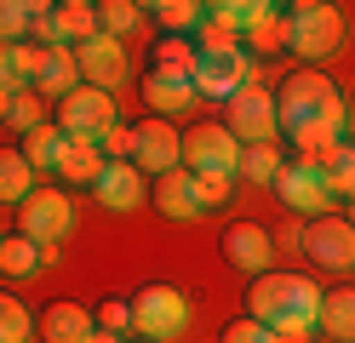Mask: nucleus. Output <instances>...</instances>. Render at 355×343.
Instances as JSON below:
<instances>
[{
	"label": "nucleus",
	"instance_id": "obj_1",
	"mask_svg": "<svg viewBox=\"0 0 355 343\" xmlns=\"http://www.w3.org/2000/svg\"><path fill=\"white\" fill-rule=\"evenodd\" d=\"M247 320H258V326L270 332H286V326H304L315 332L321 320V286L304 281V274H258L252 292H247Z\"/></svg>",
	"mask_w": 355,
	"mask_h": 343
},
{
	"label": "nucleus",
	"instance_id": "obj_2",
	"mask_svg": "<svg viewBox=\"0 0 355 343\" xmlns=\"http://www.w3.org/2000/svg\"><path fill=\"white\" fill-rule=\"evenodd\" d=\"M275 109H281V132H293V126H332V132H344V121H349L344 91L332 86L321 69H309V63L281 80Z\"/></svg>",
	"mask_w": 355,
	"mask_h": 343
},
{
	"label": "nucleus",
	"instance_id": "obj_3",
	"mask_svg": "<svg viewBox=\"0 0 355 343\" xmlns=\"http://www.w3.org/2000/svg\"><path fill=\"white\" fill-rule=\"evenodd\" d=\"M286 46L298 58H309V69H321L327 58H338L344 46V12L327 6V0H298L286 6Z\"/></svg>",
	"mask_w": 355,
	"mask_h": 343
},
{
	"label": "nucleus",
	"instance_id": "obj_4",
	"mask_svg": "<svg viewBox=\"0 0 355 343\" xmlns=\"http://www.w3.org/2000/svg\"><path fill=\"white\" fill-rule=\"evenodd\" d=\"M189 297L178 286H144L132 297V332H144V343H172L189 332Z\"/></svg>",
	"mask_w": 355,
	"mask_h": 343
},
{
	"label": "nucleus",
	"instance_id": "obj_5",
	"mask_svg": "<svg viewBox=\"0 0 355 343\" xmlns=\"http://www.w3.org/2000/svg\"><path fill=\"white\" fill-rule=\"evenodd\" d=\"M184 172L195 177H241V143H235V132L224 121H201V126H189L184 132Z\"/></svg>",
	"mask_w": 355,
	"mask_h": 343
},
{
	"label": "nucleus",
	"instance_id": "obj_6",
	"mask_svg": "<svg viewBox=\"0 0 355 343\" xmlns=\"http://www.w3.org/2000/svg\"><path fill=\"white\" fill-rule=\"evenodd\" d=\"M224 126L235 132V143L247 149V143H275L281 137V109H275V98H270V86H241L235 98L224 103Z\"/></svg>",
	"mask_w": 355,
	"mask_h": 343
},
{
	"label": "nucleus",
	"instance_id": "obj_7",
	"mask_svg": "<svg viewBox=\"0 0 355 343\" xmlns=\"http://www.w3.org/2000/svg\"><path fill=\"white\" fill-rule=\"evenodd\" d=\"M258 80V63L247 46H230V52H201L195 63V91H201V103H230L241 86Z\"/></svg>",
	"mask_w": 355,
	"mask_h": 343
},
{
	"label": "nucleus",
	"instance_id": "obj_8",
	"mask_svg": "<svg viewBox=\"0 0 355 343\" xmlns=\"http://www.w3.org/2000/svg\"><path fill=\"white\" fill-rule=\"evenodd\" d=\"M109 126H121V114H115V91H98V86H75L69 98L58 103V132L63 137H98L109 132Z\"/></svg>",
	"mask_w": 355,
	"mask_h": 343
},
{
	"label": "nucleus",
	"instance_id": "obj_9",
	"mask_svg": "<svg viewBox=\"0 0 355 343\" xmlns=\"http://www.w3.org/2000/svg\"><path fill=\"white\" fill-rule=\"evenodd\" d=\"M304 258L315 263V269H327V274H349L355 269V229H349V218H315V223H304Z\"/></svg>",
	"mask_w": 355,
	"mask_h": 343
},
{
	"label": "nucleus",
	"instance_id": "obj_10",
	"mask_svg": "<svg viewBox=\"0 0 355 343\" xmlns=\"http://www.w3.org/2000/svg\"><path fill=\"white\" fill-rule=\"evenodd\" d=\"M132 166H138L144 177H166L184 166V137H178L172 121H138L132 126Z\"/></svg>",
	"mask_w": 355,
	"mask_h": 343
},
{
	"label": "nucleus",
	"instance_id": "obj_11",
	"mask_svg": "<svg viewBox=\"0 0 355 343\" xmlns=\"http://www.w3.org/2000/svg\"><path fill=\"white\" fill-rule=\"evenodd\" d=\"M17 218H24V235L35 246H63L75 229V200L63 189H35L24 206H17Z\"/></svg>",
	"mask_w": 355,
	"mask_h": 343
},
{
	"label": "nucleus",
	"instance_id": "obj_12",
	"mask_svg": "<svg viewBox=\"0 0 355 343\" xmlns=\"http://www.w3.org/2000/svg\"><path fill=\"white\" fill-rule=\"evenodd\" d=\"M275 195H281V206L293 218H327V206H332V189H327V177H321V166H309V160H286L281 166V177H275Z\"/></svg>",
	"mask_w": 355,
	"mask_h": 343
},
{
	"label": "nucleus",
	"instance_id": "obj_13",
	"mask_svg": "<svg viewBox=\"0 0 355 343\" xmlns=\"http://www.w3.org/2000/svg\"><path fill=\"white\" fill-rule=\"evenodd\" d=\"M218 246H224V263H235L241 274H252V281H258V274H270V258H275V235H270L263 223H230Z\"/></svg>",
	"mask_w": 355,
	"mask_h": 343
},
{
	"label": "nucleus",
	"instance_id": "obj_14",
	"mask_svg": "<svg viewBox=\"0 0 355 343\" xmlns=\"http://www.w3.org/2000/svg\"><path fill=\"white\" fill-rule=\"evenodd\" d=\"M75 63H80V80H86V86H98V91H115V86L132 75L126 46H121V40H109V35H92L86 46H75Z\"/></svg>",
	"mask_w": 355,
	"mask_h": 343
},
{
	"label": "nucleus",
	"instance_id": "obj_15",
	"mask_svg": "<svg viewBox=\"0 0 355 343\" xmlns=\"http://www.w3.org/2000/svg\"><path fill=\"white\" fill-rule=\"evenodd\" d=\"M92 195H98L103 212H138V206L149 200V177L132 166V160H109V166L98 172V183H92Z\"/></svg>",
	"mask_w": 355,
	"mask_h": 343
},
{
	"label": "nucleus",
	"instance_id": "obj_16",
	"mask_svg": "<svg viewBox=\"0 0 355 343\" xmlns=\"http://www.w3.org/2000/svg\"><path fill=\"white\" fill-rule=\"evenodd\" d=\"M144 103L155 109V121H178V114H189L201 103V91H195L189 75H166V69H149L144 75Z\"/></svg>",
	"mask_w": 355,
	"mask_h": 343
},
{
	"label": "nucleus",
	"instance_id": "obj_17",
	"mask_svg": "<svg viewBox=\"0 0 355 343\" xmlns=\"http://www.w3.org/2000/svg\"><path fill=\"white\" fill-rule=\"evenodd\" d=\"M149 200H155V212L161 218H172V223H189V218H201V189H195V172H166V177H155V189H149Z\"/></svg>",
	"mask_w": 355,
	"mask_h": 343
},
{
	"label": "nucleus",
	"instance_id": "obj_18",
	"mask_svg": "<svg viewBox=\"0 0 355 343\" xmlns=\"http://www.w3.org/2000/svg\"><path fill=\"white\" fill-rule=\"evenodd\" d=\"M80 86V63H75V46H40V63H35V91L40 98H69Z\"/></svg>",
	"mask_w": 355,
	"mask_h": 343
},
{
	"label": "nucleus",
	"instance_id": "obj_19",
	"mask_svg": "<svg viewBox=\"0 0 355 343\" xmlns=\"http://www.w3.org/2000/svg\"><path fill=\"white\" fill-rule=\"evenodd\" d=\"M92 332H98V315L86 304H52L40 315V337L46 343H86Z\"/></svg>",
	"mask_w": 355,
	"mask_h": 343
},
{
	"label": "nucleus",
	"instance_id": "obj_20",
	"mask_svg": "<svg viewBox=\"0 0 355 343\" xmlns=\"http://www.w3.org/2000/svg\"><path fill=\"white\" fill-rule=\"evenodd\" d=\"M35 63H40V46H0V98L29 91L35 86Z\"/></svg>",
	"mask_w": 355,
	"mask_h": 343
},
{
	"label": "nucleus",
	"instance_id": "obj_21",
	"mask_svg": "<svg viewBox=\"0 0 355 343\" xmlns=\"http://www.w3.org/2000/svg\"><path fill=\"white\" fill-rule=\"evenodd\" d=\"M321 332L338 343H355V286L321 292Z\"/></svg>",
	"mask_w": 355,
	"mask_h": 343
},
{
	"label": "nucleus",
	"instance_id": "obj_22",
	"mask_svg": "<svg viewBox=\"0 0 355 343\" xmlns=\"http://www.w3.org/2000/svg\"><path fill=\"white\" fill-rule=\"evenodd\" d=\"M17 149H24V160H29V166H35V177H40V172H58V166H63V149H69V137H63V132L46 121L40 132H29Z\"/></svg>",
	"mask_w": 355,
	"mask_h": 343
},
{
	"label": "nucleus",
	"instance_id": "obj_23",
	"mask_svg": "<svg viewBox=\"0 0 355 343\" xmlns=\"http://www.w3.org/2000/svg\"><path fill=\"white\" fill-rule=\"evenodd\" d=\"M35 195V166L24 160V149H0V200L24 206Z\"/></svg>",
	"mask_w": 355,
	"mask_h": 343
},
{
	"label": "nucleus",
	"instance_id": "obj_24",
	"mask_svg": "<svg viewBox=\"0 0 355 343\" xmlns=\"http://www.w3.org/2000/svg\"><path fill=\"white\" fill-rule=\"evenodd\" d=\"M103 166H109V160H103V149L92 143V137H69L58 177H69V183H98V172H103Z\"/></svg>",
	"mask_w": 355,
	"mask_h": 343
},
{
	"label": "nucleus",
	"instance_id": "obj_25",
	"mask_svg": "<svg viewBox=\"0 0 355 343\" xmlns=\"http://www.w3.org/2000/svg\"><path fill=\"white\" fill-rule=\"evenodd\" d=\"M144 12H155V17L166 23V35H184V40H195V29L207 23L201 0H155V6H144Z\"/></svg>",
	"mask_w": 355,
	"mask_h": 343
},
{
	"label": "nucleus",
	"instance_id": "obj_26",
	"mask_svg": "<svg viewBox=\"0 0 355 343\" xmlns=\"http://www.w3.org/2000/svg\"><path fill=\"white\" fill-rule=\"evenodd\" d=\"M98 29L126 46V35L144 29V6H138V0H98Z\"/></svg>",
	"mask_w": 355,
	"mask_h": 343
},
{
	"label": "nucleus",
	"instance_id": "obj_27",
	"mask_svg": "<svg viewBox=\"0 0 355 343\" xmlns=\"http://www.w3.org/2000/svg\"><path fill=\"white\" fill-rule=\"evenodd\" d=\"M58 29H63V46H86L92 35H103L98 29V6L92 0H63L58 6Z\"/></svg>",
	"mask_w": 355,
	"mask_h": 343
},
{
	"label": "nucleus",
	"instance_id": "obj_28",
	"mask_svg": "<svg viewBox=\"0 0 355 343\" xmlns=\"http://www.w3.org/2000/svg\"><path fill=\"white\" fill-rule=\"evenodd\" d=\"M281 166H286V160H281V149H275V143H247V149H241V177L258 183V189H275Z\"/></svg>",
	"mask_w": 355,
	"mask_h": 343
},
{
	"label": "nucleus",
	"instance_id": "obj_29",
	"mask_svg": "<svg viewBox=\"0 0 355 343\" xmlns=\"http://www.w3.org/2000/svg\"><path fill=\"white\" fill-rule=\"evenodd\" d=\"M321 177H327V189H332V200H355V143H338L327 160H321Z\"/></svg>",
	"mask_w": 355,
	"mask_h": 343
},
{
	"label": "nucleus",
	"instance_id": "obj_30",
	"mask_svg": "<svg viewBox=\"0 0 355 343\" xmlns=\"http://www.w3.org/2000/svg\"><path fill=\"white\" fill-rule=\"evenodd\" d=\"M0 269H6L12 281H24V274H35V269H40V246L24 235V229L0 240Z\"/></svg>",
	"mask_w": 355,
	"mask_h": 343
},
{
	"label": "nucleus",
	"instance_id": "obj_31",
	"mask_svg": "<svg viewBox=\"0 0 355 343\" xmlns=\"http://www.w3.org/2000/svg\"><path fill=\"white\" fill-rule=\"evenodd\" d=\"M195 63H201V52H195V40H184V35H166L155 46V69H166V75H189L195 80Z\"/></svg>",
	"mask_w": 355,
	"mask_h": 343
},
{
	"label": "nucleus",
	"instance_id": "obj_32",
	"mask_svg": "<svg viewBox=\"0 0 355 343\" xmlns=\"http://www.w3.org/2000/svg\"><path fill=\"white\" fill-rule=\"evenodd\" d=\"M35 6L40 0H0V46H24V35L35 29Z\"/></svg>",
	"mask_w": 355,
	"mask_h": 343
},
{
	"label": "nucleus",
	"instance_id": "obj_33",
	"mask_svg": "<svg viewBox=\"0 0 355 343\" xmlns=\"http://www.w3.org/2000/svg\"><path fill=\"white\" fill-rule=\"evenodd\" d=\"M6 126H12L17 137H29V132L46 126V114H40V91H35V86H29V91H17V98L6 103Z\"/></svg>",
	"mask_w": 355,
	"mask_h": 343
},
{
	"label": "nucleus",
	"instance_id": "obj_34",
	"mask_svg": "<svg viewBox=\"0 0 355 343\" xmlns=\"http://www.w3.org/2000/svg\"><path fill=\"white\" fill-rule=\"evenodd\" d=\"M35 337V320H29V309L17 304L12 292H0V343H29Z\"/></svg>",
	"mask_w": 355,
	"mask_h": 343
},
{
	"label": "nucleus",
	"instance_id": "obj_35",
	"mask_svg": "<svg viewBox=\"0 0 355 343\" xmlns=\"http://www.w3.org/2000/svg\"><path fill=\"white\" fill-rule=\"evenodd\" d=\"M247 46H263V52H275V46H286V6H275L270 17H263L258 29L247 35Z\"/></svg>",
	"mask_w": 355,
	"mask_h": 343
},
{
	"label": "nucleus",
	"instance_id": "obj_36",
	"mask_svg": "<svg viewBox=\"0 0 355 343\" xmlns=\"http://www.w3.org/2000/svg\"><path fill=\"white\" fill-rule=\"evenodd\" d=\"M195 189H201V212H212V206L235 200V177H218V172H207V177H195Z\"/></svg>",
	"mask_w": 355,
	"mask_h": 343
},
{
	"label": "nucleus",
	"instance_id": "obj_37",
	"mask_svg": "<svg viewBox=\"0 0 355 343\" xmlns=\"http://www.w3.org/2000/svg\"><path fill=\"white\" fill-rule=\"evenodd\" d=\"M126 326H132V304H126V297H109V304H98V332L126 337Z\"/></svg>",
	"mask_w": 355,
	"mask_h": 343
},
{
	"label": "nucleus",
	"instance_id": "obj_38",
	"mask_svg": "<svg viewBox=\"0 0 355 343\" xmlns=\"http://www.w3.org/2000/svg\"><path fill=\"white\" fill-rule=\"evenodd\" d=\"M230 46H241V40H235L218 17H207L201 29H195V52H230Z\"/></svg>",
	"mask_w": 355,
	"mask_h": 343
},
{
	"label": "nucleus",
	"instance_id": "obj_39",
	"mask_svg": "<svg viewBox=\"0 0 355 343\" xmlns=\"http://www.w3.org/2000/svg\"><path fill=\"white\" fill-rule=\"evenodd\" d=\"M98 149H103V160H132V126H109L98 137Z\"/></svg>",
	"mask_w": 355,
	"mask_h": 343
},
{
	"label": "nucleus",
	"instance_id": "obj_40",
	"mask_svg": "<svg viewBox=\"0 0 355 343\" xmlns=\"http://www.w3.org/2000/svg\"><path fill=\"white\" fill-rule=\"evenodd\" d=\"M40 46H63V29H58V6H35V29H29Z\"/></svg>",
	"mask_w": 355,
	"mask_h": 343
},
{
	"label": "nucleus",
	"instance_id": "obj_41",
	"mask_svg": "<svg viewBox=\"0 0 355 343\" xmlns=\"http://www.w3.org/2000/svg\"><path fill=\"white\" fill-rule=\"evenodd\" d=\"M224 343H275V332L258 320H235V326H224Z\"/></svg>",
	"mask_w": 355,
	"mask_h": 343
},
{
	"label": "nucleus",
	"instance_id": "obj_42",
	"mask_svg": "<svg viewBox=\"0 0 355 343\" xmlns=\"http://www.w3.org/2000/svg\"><path fill=\"white\" fill-rule=\"evenodd\" d=\"M275 246H304V223H298V218L281 223V229H275Z\"/></svg>",
	"mask_w": 355,
	"mask_h": 343
},
{
	"label": "nucleus",
	"instance_id": "obj_43",
	"mask_svg": "<svg viewBox=\"0 0 355 343\" xmlns=\"http://www.w3.org/2000/svg\"><path fill=\"white\" fill-rule=\"evenodd\" d=\"M86 343H121L115 332H92V337H86Z\"/></svg>",
	"mask_w": 355,
	"mask_h": 343
},
{
	"label": "nucleus",
	"instance_id": "obj_44",
	"mask_svg": "<svg viewBox=\"0 0 355 343\" xmlns=\"http://www.w3.org/2000/svg\"><path fill=\"white\" fill-rule=\"evenodd\" d=\"M6 103H12V98H0V121H6Z\"/></svg>",
	"mask_w": 355,
	"mask_h": 343
},
{
	"label": "nucleus",
	"instance_id": "obj_45",
	"mask_svg": "<svg viewBox=\"0 0 355 343\" xmlns=\"http://www.w3.org/2000/svg\"><path fill=\"white\" fill-rule=\"evenodd\" d=\"M349 229H355V200H349Z\"/></svg>",
	"mask_w": 355,
	"mask_h": 343
},
{
	"label": "nucleus",
	"instance_id": "obj_46",
	"mask_svg": "<svg viewBox=\"0 0 355 343\" xmlns=\"http://www.w3.org/2000/svg\"><path fill=\"white\" fill-rule=\"evenodd\" d=\"M0 240H6V235H0Z\"/></svg>",
	"mask_w": 355,
	"mask_h": 343
}]
</instances>
